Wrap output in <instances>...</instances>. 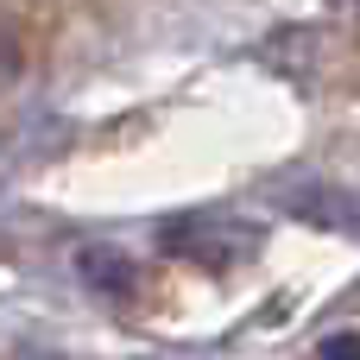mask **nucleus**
I'll return each mask as SVG.
<instances>
[{"mask_svg": "<svg viewBox=\"0 0 360 360\" xmlns=\"http://www.w3.org/2000/svg\"><path fill=\"white\" fill-rule=\"evenodd\" d=\"M259 240H266L259 221H247V215H221V209H215V215H184V221L165 228V253L196 259V266H209V272L247 266V259L259 253Z\"/></svg>", "mask_w": 360, "mask_h": 360, "instance_id": "obj_1", "label": "nucleus"}, {"mask_svg": "<svg viewBox=\"0 0 360 360\" xmlns=\"http://www.w3.org/2000/svg\"><path fill=\"white\" fill-rule=\"evenodd\" d=\"M76 278H82L89 291H101V297H127L139 272H133V259L114 253V247H82V253H76Z\"/></svg>", "mask_w": 360, "mask_h": 360, "instance_id": "obj_2", "label": "nucleus"}, {"mask_svg": "<svg viewBox=\"0 0 360 360\" xmlns=\"http://www.w3.org/2000/svg\"><path fill=\"white\" fill-rule=\"evenodd\" d=\"M316 360H360V329H342V335H329Z\"/></svg>", "mask_w": 360, "mask_h": 360, "instance_id": "obj_3", "label": "nucleus"}]
</instances>
